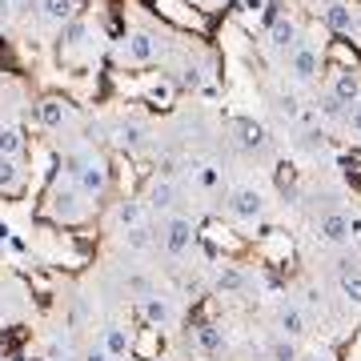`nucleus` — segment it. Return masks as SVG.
<instances>
[{
    "instance_id": "34",
    "label": "nucleus",
    "mask_w": 361,
    "mask_h": 361,
    "mask_svg": "<svg viewBox=\"0 0 361 361\" xmlns=\"http://www.w3.org/2000/svg\"><path fill=\"white\" fill-rule=\"evenodd\" d=\"M109 357H113L109 349H89V353H85V361H109Z\"/></svg>"
},
{
    "instance_id": "5",
    "label": "nucleus",
    "mask_w": 361,
    "mask_h": 361,
    "mask_svg": "<svg viewBox=\"0 0 361 361\" xmlns=\"http://www.w3.org/2000/svg\"><path fill=\"white\" fill-rule=\"evenodd\" d=\"M317 229H322V237L329 241V245H341V241H349V217H345V213H325Z\"/></svg>"
},
{
    "instance_id": "28",
    "label": "nucleus",
    "mask_w": 361,
    "mask_h": 361,
    "mask_svg": "<svg viewBox=\"0 0 361 361\" xmlns=\"http://www.w3.org/2000/svg\"><path fill=\"white\" fill-rule=\"evenodd\" d=\"M197 180H201V185H205V189H217V185H221V173H217V169H201V173H197Z\"/></svg>"
},
{
    "instance_id": "33",
    "label": "nucleus",
    "mask_w": 361,
    "mask_h": 361,
    "mask_svg": "<svg viewBox=\"0 0 361 361\" xmlns=\"http://www.w3.org/2000/svg\"><path fill=\"white\" fill-rule=\"evenodd\" d=\"M221 285H225V289H237V285H241V273H237V269L221 273Z\"/></svg>"
},
{
    "instance_id": "25",
    "label": "nucleus",
    "mask_w": 361,
    "mask_h": 361,
    "mask_svg": "<svg viewBox=\"0 0 361 361\" xmlns=\"http://www.w3.org/2000/svg\"><path fill=\"white\" fill-rule=\"evenodd\" d=\"M341 293H345L353 305H361V273H345V277H341Z\"/></svg>"
},
{
    "instance_id": "16",
    "label": "nucleus",
    "mask_w": 361,
    "mask_h": 361,
    "mask_svg": "<svg viewBox=\"0 0 361 361\" xmlns=\"http://www.w3.org/2000/svg\"><path fill=\"white\" fill-rule=\"evenodd\" d=\"M73 201H77V197L68 193V189H61V193L52 197V213H56V217H65V221H77V217H80V209L73 205Z\"/></svg>"
},
{
    "instance_id": "24",
    "label": "nucleus",
    "mask_w": 361,
    "mask_h": 361,
    "mask_svg": "<svg viewBox=\"0 0 361 361\" xmlns=\"http://www.w3.org/2000/svg\"><path fill=\"white\" fill-rule=\"evenodd\" d=\"M149 241H153V233L145 229V225H137V229H125V245H129V249H149Z\"/></svg>"
},
{
    "instance_id": "23",
    "label": "nucleus",
    "mask_w": 361,
    "mask_h": 361,
    "mask_svg": "<svg viewBox=\"0 0 361 361\" xmlns=\"http://www.w3.org/2000/svg\"><path fill=\"white\" fill-rule=\"evenodd\" d=\"M197 337H201V345H205L209 353H221V345H225V337H221L213 325H201V329H197Z\"/></svg>"
},
{
    "instance_id": "36",
    "label": "nucleus",
    "mask_w": 361,
    "mask_h": 361,
    "mask_svg": "<svg viewBox=\"0 0 361 361\" xmlns=\"http://www.w3.org/2000/svg\"><path fill=\"white\" fill-rule=\"evenodd\" d=\"M8 13H13V4H8V0H0V20H8Z\"/></svg>"
},
{
    "instance_id": "4",
    "label": "nucleus",
    "mask_w": 361,
    "mask_h": 361,
    "mask_svg": "<svg viewBox=\"0 0 361 361\" xmlns=\"http://www.w3.org/2000/svg\"><path fill=\"white\" fill-rule=\"evenodd\" d=\"M125 56H129L133 65H149L157 56V40L149 37V32H133L129 44H125Z\"/></svg>"
},
{
    "instance_id": "35",
    "label": "nucleus",
    "mask_w": 361,
    "mask_h": 361,
    "mask_svg": "<svg viewBox=\"0 0 361 361\" xmlns=\"http://www.w3.org/2000/svg\"><path fill=\"white\" fill-rule=\"evenodd\" d=\"M349 237H361V217H349Z\"/></svg>"
},
{
    "instance_id": "26",
    "label": "nucleus",
    "mask_w": 361,
    "mask_h": 361,
    "mask_svg": "<svg viewBox=\"0 0 361 361\" xmlns=\"http://www.w3.org/2000/svg\"><path fill=\"white\" fill-rule=\"evenodd\" d=\"M297 145H301L305 153H317V149L325 145V133H322V129H305L301 137H297Z\"/></svg>"
},
{
    "instance_id": "11",
    "label": "nucleus",
    "mask_w": 361,
    "mask_h": 361,
    "mask_svg": "<svg viewBox=\"0 0 361 361\" xmlns=\"http://www.w3.org/2000/svg\"><path fill=\"white\" fill-rule=\"evenodd\" d=\"M40 13H44V20H52V25H68V20L77 16V4H73V0H40Z\"/></svg>"
},
{
    "instance_id": "29",
    "label": "nucleus",
    "mask_w": 361,
    "mask_h": 361,
    "mask_svg": "<svg viewBox=\"0 0 361 361\" xmlns=\"http://www.w3.org/2000/svg\"><path fill=\"white\" fill-rule=\"evenodd\" d=\"M345 125H349V129H353V133L361 137V101H357V104H349V113H345Z\"/></svg>"
},
{
    "instance_id": "9",
    "label": "nucleus",
    "mask_w": 361,
    "mask_h": 361,
    "mask_svg": "<svg viewBox=\"0 0 361 361\" xmlns=\"http://www.w3.org/2000/svg\"><path fill=\"white\" fill-rule=\"evenodd\" d=\"M80 193L85 197H97L104 189V165L101 161H85V169H80Z\"/></svg>"
},
{
    "instance_id": "14",
    "label": "nucleus",
    "mask_w": 361,
    "mask_h": 361,
    "mask_svg": "<svg viewBox=\"0 0 361 361\" xmlns=\"http://www.w3.org/2000/svg\"><path fill=\"white\" fill-rule=\"evenodd\" d=\"M145 137H149V129H145L141 121H125L121 125V145L125 149H145Z\"/></svg>"
},
{
    "instance_id": "30",
    "label": "nucleus",
    "mask_w": 361,
    "mask_h": 361,
    "mask_svg": "<svg viewBox=\"0 0 361 361\" xmlns=\"http://www.w3.org/2000/svg\"><path fill=\"white\" fill-rule=\"evenodd\" d=\"M277 109H281L285 116H301V104H297V97H281V101H277Z\"/></svg>"
},
{
    "instance_id": "2",
    "label": "nucleus",
    "mask_w": 361,
    "mask_h": 361,
    "mask_svg": "<svg viewBox=\"0 0 361 361\" xmlns=\"http://www.w3.org/2000/svg\"><path fill=\"white\" fill-rule=\"evenodd\" d=\"M261 209H265V201H261L257 189H237V193L229 197V213L237 221H257Z\"/></svg>"
},
{
    "instance_id": "1",
    "label": "nucleus",
    "mask_w": 361,
    "mask_h": 361,
    "mask_svg": "<svg viewBox=\"0 0 361 361\" xmlns=\"http://www.w3.org/2000/svg\"><path fill=\"white\" fill-rule=\"evenodd\" d=\"M329 97L341 104H357L361 101V80L353 68H337L334 73V85H329Z\"/></svg>"
},
{
    "instance_id": "13",
    "label": "nucleus",
    "mask_w": 361,
    "mask_h": 361,
    "mask_svg": "<svg viewBox=\"0 0 361 361\" xmlns=\"http://www.w3.org/2000/svg\"><path fill=\"white\" fill-rule=\"evenodd\" d=\"M277 322H281V329L289 337H301L305 334V313L297 310V305H281V310H277Z\"/></svg>"
},
{
    "instance_id": "21",
    "label": "nucleus",
    "mask_w": 361,
    "mask_h": 361,
    "mask_svg": "<svg viewBox=\"0 0 361 361\" xmlns=\"http://www.w3.org/2000/svg\"><path fill=\"white\" fill-rule=\"evenodd\" d=\"M141 217H145V209L137 205V201H125V205L116 209V221H121L125 229H137V225H141Z\"/></svg>"
},
{
    "instance_id": "19",
    "label": "nucleus",
    "mask_w": 361,
    "mask_h": 361,
    "mask_svg": "<svg viewBox=\"0 0 361 361\" xmlns=\"http://www.w3.org/2000/svg\"><path fill=\"white\" fill-rule=\"evenodd\" d=\"M20 145H25V137H20V129H0V157H16L20 153Z\"/></svg>"
},
{
    "instance_id": "17",
    "label": "nucleus",
    "mask_w": 361,
    "mask_h": 361,
    "mask_svg": "<svg viewBox=\"0 0 361 361\" xmlns=\"http://www.w3.org/2000/svg\"><path fill=\"white\" fill-rule=\"evenodd\" d=\"M145 317H149V322H157V325H165L169 317H173V310H169L165 301H161V297H145Z\"/></svg>"
},
{
    "instance_id": "3",
    "label": "nucleus",
    "mask_w": 361,
    "mask_h": 361,
    "mask_svg": "<svg viewBox=\"0 0 361 361\" xmlns=\"http://www.w3.org/2000/svg\"><path fill=\"white\" fill-rule=\"evenodd\" d=\"M189 245H193V221L173 217V221H169V229H165V249L173 253V257H180Z\"/></svg>"
},
{
    "instance_id": "10",
    "label": "nucleus",
    "mask_w": 361,
    "mask_h": 361,
    "mask_svg": "<svg viewBox=\"0 0 361 361\" xmlns=\"http://www.w3.org/2000/svg\"><path fill=\"white\" fill-rule=\"evenodd\" d=\"M269 44L273 49H297V25L289 16H277L269 28Z\"/></svg>"
},
{
    "instance_id": "15",
    "label": "nucleus",
    "mask_w": 361,
    "mask_h": 361,
    "mask_svg": "<svg viewBox=\"0 0 361 361\" xmlns=\"http://www.w3.org/2000/svg\"><path fill=\"white\" fill-rule=\"evenodd\" d=\"M169 205H173V185L169 180H157L153 189H149V209L153 213H165Z\"/></svg>"
},
{
    "instance_id": "22",
    "label": "nucleus",
    "mask_w": 361,
    "mask_h": 361,
    "mask_svg": "<svg viewBox=\"0 0 361 361\" xmlns=\"http://www.w3.org/2000/svg\"><path fill=\"white\" fill-rule=\"evenodd\" d=\"M269 361H297V345L285 341V337H277V341L269 345Z\"/></svg>"
},
{
    "instance_id": "20",
    "label": "nucleus",
    "mask_w": 361,
    "mask_h": 361,
    "mask_svg": "<svg viewBox=\"0 0 361 361\" xmlns=\"http://www.w3.org/2000/svg\"><path fill=\"white\" fill-rule=\"evenodd\" d=\"M16 180H20L16 157H0V189H16Z\"/></svg>"
},
{
    "instance_id": "18",
    "label": "nucleus",
    "mask_w": 361,
    "mask_h": 361,
    "mask_svg": "<svg viewBox=\"0 0 361 361\" xmlns=\"http://www.w3.org/2000/svg\"><path fill=\"white\" fill-rule=\"evenodd\" d=\"M104 349H109L113 357H121V353L129 349V334H125V329H116V325H109V329H104Z\"/></svg>"
},
{
    "instance_id": "32",
    "label": "nucleus",
    "mask_w": 361,
    "mask_h": 361,
    "mask_svg": "<svg viewBox=\"0 0 361 361\" xmlns=\"http://www.w3.org/2000/svg\"><path fill=\"white\" fill-rule=\"evenodd\" d=\"M80 37H85V25H77V20H68V32H65V40H68V44H77Z\"/></svg>"
},
{
    "instance_id": "31",
    "label": "nucleus",
    "mask_w": 361,
    "mask_h": 361,
    "mask_svg": "<svg viewBox=\"0 0 361 361\" xmlns=\"http://www.w3.org/2000/svg\"><path fill=\"white\" fill-rule=\"evenodd\" d=\"M180 85H185V89H197V85H201V68H185Z\"/></svg>"
},
{
    "instance_id": "7",
    "label": "nucleus",
    "mask_w": 361,
    "mask_h": 361,
    "mask_svg": "<svg viewBox=\"0 0 361 361\" xmlns=\"http://www.w3.org/2000/svg\"><path fill=\"white\" fill-rule=\"evenodd\" d=\"M293 77L297 80H313V77H317V49L297 44V49H293Z\"/></svg>"
},
{
    "instance_id": "6",
    "label": "nucleus",
    "mask_w": 361,
    "mask_h": 361,
    "mask_svg": "<svg viewBox=\"0 0 361 361\" xmlns=\"http://www.w3.org/2000/svg\"><path fill=\"white\" fill-rule=\"evenodd\" d=\"M237 141H241V149H249V153H261V149H265V129H261L257 121L241 116V121H237Z\"/></svg>"
},
{
    "instance_id": "8",
    "label": "nucleus",
    "mask_w": 361,
    "mask_h": 361,
    "mask_svg": "<svg viewBox=\"0 0 361 361\" xmlns=\"http://www.w3.org/2000/svg\"><path fill=\"white\" fill-rule=\"evenodd\" d=\"M325 25L334 28V32H353V25H357V16H353V8H349V4L334 0V4L325 8Z\"/></svg>"
},
{
    "instance_id": "12",
    "label": "nucleus",
    "mask_w": 361,
    "mask_h": 361,
    "mask_svg": "<svg viewBox=\"0 0 361 361\" xmlns=\"http://www.w3.org/2000/svg\"><path fill=\"white\" fill-rule=\"evenodd\" d=\"M37 116H40V125H44V129H61V125H65V116H68V109L49 97V101L37 104Z\"/></svg>"
},
{
    "instance_id": "37",
    "label": "nucleus",
    "mask_w": 361,
    "mask_h": 361,
    "mask_svg": "<svg viewBox=\"0 0 361 361\" xmlns=\"http://www.w3.org/2000/svg\"><path fill=\"white\" fill-rule=\"evenodd\" d=\"M310 361H329V357H317V353H313V357H310Z\"/></svg>"
},
{
    "instance_id": "27",
    "label": "nucleus",
    "mask_w": 361,
    "mask_h": 361,
    "mask_svg": "<svg viewBox=\"0 0 361 361\" xmlns=\"http://www.w3.org/2000/svg\"><path fill=\"white\" fill-rule=\"evenodd\" d=\"M322 113L329 116V121H337V116H345L349 109H345V104H341V101H334V97H325V104H322Z\"/></svg>"
}]
</instances>
